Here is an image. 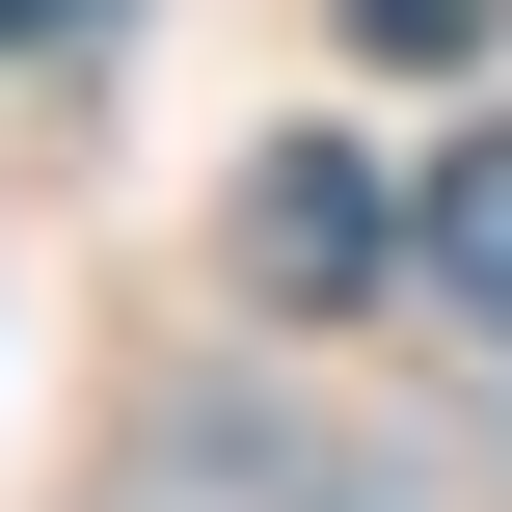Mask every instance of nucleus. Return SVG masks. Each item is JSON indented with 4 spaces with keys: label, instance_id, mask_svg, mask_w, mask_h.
Segmentation results:
<instances>
[{
    "label": "nucleus",
    "instance_id": "obj_1",
    "mask_svg": "<svg viewBox=\"0 0 512 512\" xmlns=\"http://www.w3.org/2000/svg\"><path fill=\"white\" fill-rule=\"evenodd\" d=\"M243 270H270L297 324H324V297H378V162H324V135H297V162H243Z\"/></svg>",
    "mask_w": 512,
    "mask_h": 512
},
{
    "label": "nucleus",
    "instance_id": "obj_2",
    "mask_svg": "<svg viewBox=\"0 0 512 512\" xmlns=\"http://www.w3.org/2000/svg\"><path fill=\"white\" fill-rule=\"evenodd\" d=\"M405 243H432V297H459V324L512 351V108L459 135V162H432V216H405Z\"/></svg>",
    "mask_w": 512,
    "mask_h": 512
},
{
    "label": "nucleus",
    "instance_id": "obj_3",
    "mask_svg": "<svg viewBox=\"0 0 512 512\" xmlns=\"http://www.w3.org/2000/svg\"><path fill=\"white\" fill-rule=\"evenodd\" d=\"M351 27H378V54H459V27H486V0H351Z\"/></svg>",
    "mask_w": 512,
    "mask_h": 512
},
{
    "label": "nucleus",
    "instance_id": "obj_4",
    "mask_svg": "<svg viewBox=\"0 0 512 512\" xmlns=\"http://www.w3.org/2000/svg\"><path fill=\"white\" fill-rule=\"evenodd\" d=\"M54 27H108V0H0V54H54Z\"/></svg>",
    "mask_w": 512,
    "mask_h": 512
}]
</instances>
